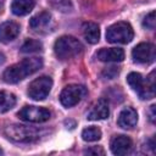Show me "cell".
Here are the masks:
<instances>
[{"label":"cell","instance_id":"5b68a950","mask_svg":"<svg viewBox=\"0 0 156 156\" xmlns=\"http://www.w3.org/2000/svg\"><path fill=\"white\" fill-rule=\"evenodd\" d=\"M5 134L9 139L17 143H32L39 139V132L37 129L22 124H12L6 127Z\"/></svg>","mask_w":156,"mask_h":156},{"label":"cell","instance_id":"7c38bea8","mask_svg":"<svg viewBox=\"0 0 156 156\" xmlns=\"http://www.w3.org/2000/svg\"><path fill=\"white\" fill-rule=\"evenodd\" d=\"M96 57L104 62H121L124 58V51L119 48H104L98 51Z\"/></svg>","mask_w":156,"mask_h":156},{"label":"cell","instance_id":"cb8c5ba5","mask_svg":"<svg viewBox=\"0 0 156 156\" xmlns=\"http://www.w3.org/2000/svg\"><path fill=\"white\" fill-rule=\"evenodd\" d=\"M84 154H93V155H104V150L101 147H91V149H87L84 151Z\"/></svg>","mask_w":156,"mask_h":156},{"label":"cell","instance_id":"ffe728a7","mask_svg":"<svg viewBox=\"0 0 156 156\" xmlns=\"http://www.w3.org/2000/svg\"><path fill=\"white\" fill-rule=\"evenodd\" d=\"M50 5L60 11V12H71L73 10V5H72V1L71 0H49Z\"/></svg>","mask_w":156,"mask_h":156},{"label":"cell","instance_id":"2e32d148","mask_svg":"<svg viewBox=\"0 0 156 156\" xmlns=\"http://www.w3.org/2000/svg\"><path fill=\"white\" fill-rule=\"evenodd\" d=\"M83 29V35L85 40L90 44H96L100 38V29L99 26L94 22H85L82 27Z\"/></svg>","mask_w":156,"mask_h":156},{"label":"cell","instance_id":"ba28073f","mask_svg":"<svg viewBox=\"0 0 156 156\" xmlns=\"http://www.w3.org/2000/svg\"><path fill=\"white\" fill-rule=\"evenodd\" d=\"M17 116L20 117V119L26 122L41 123L50 118V111L38 106H24L22 110L18 111Z\"/></svg>","mask_w":156,"mask_h":156},{"label":"cell","instance_id":"3957f363","mask_svg":"<svg viewBox=\"0 0 156 156\" xmlns=\"http://www.w3.org/2000/svg\"><path fill=\"white\" fill-rule=\"evenodd\" d=\"M82 50H83V45L80 44V41L71 35H63L58 38L54 45V51L56 56L61 60L72 58L78 54H80Z\"/></svg>","mask_w":156,"mask_h":156},{"label":"cell","instance_id":"603a6c76","mask_svg":"<svg viewBox=\"0 0 156 156\" xmlns=\"http://www.w3.org/2000/svg\"><path fill=\"white\" fill-rule=\"evenodd\" d=\"M102 74L111 79V78H113L115 76L118 74V68H116V67H108V68H106V69L102 72Z\"/></svg>","mask_w":156,"mask_h":156},{"label":"cell","instance_id":"6da1fadb","mask_svg":"<svg viewBox=\"0 0 156 156\" xmlns=\"http://www.w3.org/2000/svg\"><path fill=\"white\" fill-rule=\"evenodd\" d=\"M43 66V60L39 57H28L22 60L21 62L10 66L2 73V80L9 84L18 83L24 79L27 76L33 74Z\"/></svg>","mask_w":156,"mask_h":156},{"label":"cell","instance_id":"5bb4252c","mask_svg":"<svg viewBox=\"0 0 156 156\" xmlns=\"http://www.w3.org/2000/svg\"><path fill=\"white\" fill-rule=\"evenodd\" d=\"M20 33V27L15 22H4L0 24V41L9 43L12 41Z\"/></svg>","mask_w":156,"mask_h":156},{"label":"cell","instance_id":"7a4b0ae2","mask_svg":"<svg viewBox=\"0 0 156 156\" xmlns=\"http://www.w3.org/2000/svg\"><path fill=\"white\" fill-rule=\"evenodd\" d=\"M155 72H151L146 79L136 72H132L127 77L130 88L136 91L140 99H152L155 96Z\"/></svg>","mask_w":156,"mask_h":156},{"label":"cell","instance_id":"484cf974","mask_svg":"<svg viewBox=\"0 0 156 156\" xmlns=\"http://www.w3.org/2000/svg\"><path fill=\"white\" fill-rule=\"evenodd\" d=\"M2 4H4V0H0V7L2 6Z\"/></svg>","mask_w":156,"mask_h":156},{"label":"cell","instance_id":"ac0fdd59","mask_svg":"<svg viewBox=\"0 0 156 156\" xmlns=\"http://www.w3.org/2000/svg\"><path fill=\"white\" fill-rule=\"evenodd\" d=\"M16 105V96L9 91H0V113L11 110Z\"/></svg>","mask_w":156,"mask_h":156},{"label":"cell","instance_id":"9c48e42d","mask_svg":"<svg viewBox=\"0 0 156 156\" xmlns=\"http://www.w3.org/2000/svg\"><path fill=\"white\" fill-rule=\"evenodd\" d=\"M132 56L138 63H151L155 60V46L151 43H140L133 49Z\"/></svg>","mask_w":156,"mask_h":156},{"label":"cell","instance_id":"52a82bcc","mask_svg":"<svg viewBox=\"0 0 156 156\" xmlns=\"http://www.w3.org/2000/svg\"><path fill=\"white\" fill-rule=\"evenodd\" d=\"M51 88H52V79L48 76H43L34 79L29 84L28 95L33 100H43L49 95Z\"/></svg>","mask_w":156,"mask_h":156},{"label":"cell","instance_id":"7402d4cb","mask_svg":"<svg viewBox=\"0 0 156 156\" xmlns=\"http://www.w3.org/2000/svg\"><path fill=\"white\" fill-rule=\"evenodd\" d=\"M155 24H156V21H155V11H151L150 13H147L144 20H143V26L147 29H155Z\"/></svg>","mask_w":156,"mask_h":156},{"label":"cell","instance_id":"d4e9b609","mask_svg":"<svg viewBox=\"0 0 156 156\" xmlns=\"http://www.w3.org/2000/svg\"><path fill=\"white\" fill-rule=\"evenodd\" d=\"M155 108H156V106L155 105H151L150 106V110H149V118H150V121L154 123L155 122V117H156V113H155Z\"/></svg>","mask_w":156,"mask_h":156},{"label":"cell","instance_id":"d6986e66","mask_svg":"<svg viewBox=\"0 0 156 156\" xmlns=\"http://www.w3.org/2000/svg\"><path fill=\"white\" fill-rule=\"evenodd\" d=\"M82 138L85 141H96L101 138V130L98 127H88L83 129Z\"/></svg>","mask_w":156,"mask_h":156},{"label":"cell","instance_id":"9a60e30c","mask_svg":"<svg viewBox=\"0 0 156 156\" xmlns=\"http://www.w3.org/2000/svg\"><path fill=\"white\" fill-rule=\"evenodd\" d=\"M50 22H51V15L46 11H43L30 18L29 27L35 32H41L50 24Z\"/></svg>","mask_w":156,"mask_h":156},{"label":"cell","instance_id":"277c9868","mask_svg":"<svg viewBox=\"0 0 156 156\" xmlns=\"http://www.w3.org/2000/svg\"><path fill=\"white\" fill-rule=\"evenodd\" d=\"M134 37L133 28L127 22H117L106 30V39L112 44H127Z\"/></svg>","mask_w":156,"mask_h":156},{"label":"cell","instance_id":"8fae6325","mask_svg":"<svg viewBox=\"0 0 156 156\" xmlns=\"http://www.w3.org/2000/svg\"><path fill=\"white\" fill-rule=\"evenodd\" d=\"M110 147L115 155H126L132 147V140L126 135H115L111 139Z\"/></svg>","mask_w":156,"mask_h":156},{"label":"cell","instance_id":"e0dca14e","mask_svg":"<svg viewBox=\"0 0 156 156\" xmlns=\"http://www.w3.org/2000/svg\"><path fill=\"white\" fill-rule=\"evenodd\" d=\"M35 5V0H13L11 10L17 16H24L29 13Z\"/></svg>","mask_w":156,"mask_h":156},{"label":"cell","instance_id":"4fadbf2b","mask_svg":"<svg viewBox=\"0 0 156 156\" xmlns=\"http://www.w3.org/2000/svg\"><path fill=\"white\" fill-rule=\"evenodd\" d=\"M117 122H118L119 127H122L124 129H130V128L135 127V124L138 122V113L134 108L126 107L121 111Z\"/></svg>","mask_w":156,"mask_h":156},{"label":"cell","instance_id":"44dd1931","mask_svg":"<svg viewBox=\"0 0 156 156\" xmlns=\"http://www.w3.org/2000/svg\"><path fill=\"white\" fill-rule=\"evenodd\" d=\"M43 49V45L39 40H35V39H28L24 41V44L21 46V51L22 52H37V51H40Z\"/></svg>","mask_w":156,"mask_h":156},{"label":"cell","instance_id":"30bf717a","mask_svg":"<svg viewBox=\"0 0 156 156\" xmlns=\"http://www.w3.org/2000/svg\"><path fill=\"white\" fill-rule=\"evenodd\" d=\"M110 115L108 110V104L107 100L105 99H99L89 110L87 118L90 121H99V119H105Z\"/></svg>","mask_w":156,"mask_h":156},{"label":"cell","instance_id":"8992f818","mask_svg":"<svg viewBox=\"0 0 156 156\" xmlns=\"http://www.w3.org/2000/svg\"><path fill=\"white\" fill-rule=\"evenodd\" d=\"M87 88L84 85L79 84H71L63 88V90L60 94V101L65 107H72L77 105L85 95H87Z\"/></svg>","mask_w":156,"mask_h":156},{"label":"cell","instance_id":"4316f807","mask_svg":"<svg viewBox=\"0 0 156 156\" xmlns=\"http://www.w3.org/2000/svg\"><path fill=\"white\" fill-rule=\"evenodd\" d=\"M1 154H2V151H1V149H0V155H1Z\"/></svg>","mask_w":156,"mask_h":156}]
</instances>
